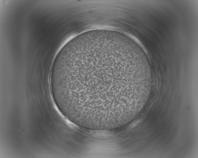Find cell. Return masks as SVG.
<instances>
[{"mask_svg":"<svg viewBox=\"0 0 198 158\" xmlns=\"http://www.w3.org/2000/svg\"><path fill=\"white\" fill-rule=\"evenodd\" d=\"M55 78L73 114L102 122L123 117L138 107L152 82L148 66L135 52L108 41L75 50L57 65Z\"/></svg>","mask_w":198,"mask_h":158,"instance_id":"cell-1","label":"cell"}]
</instances>
